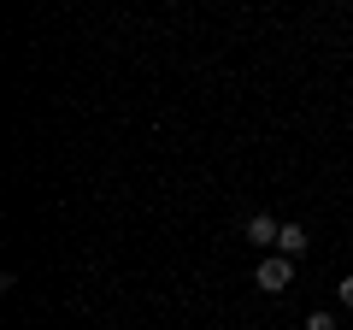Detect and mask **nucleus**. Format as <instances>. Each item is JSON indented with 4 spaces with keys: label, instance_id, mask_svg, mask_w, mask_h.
I'll return each instance as SVG.
<instances>
[{
    "label": "nucleus",
    "instance_id": "nucleus-1",
    "mask_svg": "<svg viewBox=\"0 0 353 330\" xmlns=\"http://www.w3.org/2000/svg\"><path fill=\"white\" fill-rule=\"evenodd\" d=\"M253 283H259L265 295H283V289L294 283V260H289V254H265L259 266H253Z\"/></svg>",
    "mask_w": 353,
    "mask_h": 330
},
{
    "label": "nucleus",
    "instance_id": "nucleus-2",
    "mask_svg": "<svg viewBox=\"0 0 353 330\" xmlns=\"http://www.w3.org/2000/svg\"><path fill=\"white\" fill-rule=\"evenodd\" d=\"M241 236H248L253 248H265V254H277V236H283V218H271V213H253L248 224H241Z\"/></svg>",
    "mask_w": 353,
    "mask_h": 330
},
{
    "label": "nucleus",
    "instance_id": "nucleus-3",
    "mask_svg": "<svg viewBox=\"0 0 353 330\" xmlns=\"http://www.w3.org/2000/svg\"><path fill=\"white\" fill-rule=\"evenodd\" d=\"M306 248H312V236H306V224H294V218H283V236H277V254L301 260Z\"/></svg>",
    "mask_w": 353,
    "mask_h": 330
},
{
    "label": "nucleus",
    "instance_id": "nucleus-4",
    "mask_svg": "<svg viewBox=\"0 0 353 330\" xmlns=\"http://www.w3.org/2000/svg\"><path fill=\"white\" fill-rule=\"evenodd\" d=\"M306 330H341V324H336V313H324V307H312V313H306Z\"/></svg>",
    "mask_w": 353,
    "mask_h": 330
},
{
    "label": "nucleus",
    "instance_id": "nucleus-5",
    "mask_svg": "<svg viewBox=\"0 0 353 330\" xmlns=\"http://www.w3.org/2000/svg\"><path fill=\"white\" fill-rule=\"evenodd\" d=\"M336 301H341V307H353V271H347V278H336Z\"/></svg>",
    "mask_w": 353,
    "mask_h": 330
}]
</instances>
